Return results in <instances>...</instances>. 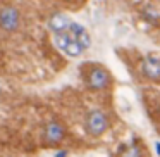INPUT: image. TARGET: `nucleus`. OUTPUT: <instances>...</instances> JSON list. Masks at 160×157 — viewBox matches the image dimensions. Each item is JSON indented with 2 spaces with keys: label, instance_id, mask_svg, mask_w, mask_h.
Returning <instances> with one entry per match:
<instances>
[{
  "label": "nucleus",
  "instance_id": "obj_1",
  "mask_svg": "<svg viewBox=\"0 0 160 157\" xmlns=\"http://www.w3.org/2000/svg\"><path fill=\"white\" fill-rule=\"evenodd\" d=\"M83 76H84V83L88 88L91 90H107L112 85V76L103 66L98 64H91V66H84L83 67Z\"/></svg>",
  "mask_w": 160,
  "mask_h": 157
},
{
  "label": "nucleus",
  "instance_id": "obj_2",
  "mask_svg": "<svg viewBox=\"0 0 160 157\" xmlns=\"http://www.w3.org/2000/svg\"><path fill=\"white\" fill-rule=\"evenodd\" d=\"M53 42H55L57 49H60L66 55L69 57H79L84 52V47L78 42L76 36H72L71 33H60V35H53Z\"/></svg>",
  "mask_w": 160,
  "mask_h": 157
},
{
  "label": "nucleus",
  "instance_id": "obj_3",
  "mask_svg": "<svg viewBox=\"0 0 160 157\" xmlns=\"http://www.w3.org/2000/svg\"><path fill=\"white\" fill-rule=\"evenodd\" d=\"M108 126H110V119H108V116L105 114V112L91 111L90 114H88V118H86V124H84V128H86V131L90 133V135L100 136V135H103V133L108 129Z\"/></svg>",
  "mask_w": 160,
  "mask_h": 157
},
{
  "label": "nucleus",
  "instance_id": "obj_4",
  "mask_svg": "<svg viewBox=\"0 0 160 157\" xmlns=\"http://www.w3.org/2000/svg\"><path fill=\"white\" fill-rule=\"evenodd\" d=\"M21 24V16L19 12L16 11L14 7L7 5V7H2L0 9V28L4 31H16Z\"/></svg>",
  "mask_w": 160,
  "mask_h": 157
},
{
  "label": "nucleus",
  "instance_id": "obj_5",
  "mask_svg": "<svg viewBox=\"0 0 160 157\" xmlns=\"http://www.w3.org/2000/svg\"><path fill=\"white\" fill-rule=\"evenodd\" d=\"M141 74L150 81H160V59L155 55H146L139 64Z\"/></svg>",
  "mask_w": 160,
  "mask_h": 157
},
{
  "label": "nucleus",
  "instance_id": "obj_6",
  "mask_svg": "<svg viewBox=\"0 0 160 157\" xmlns=\"http://www.w3.org/2000/svg\"><path fill=\"white\" fill-rule=\"evenodd\" d=\"M72 19H69L62 12H55L48 18V28L53 35H60V33H69Z\"/></svg>",
  "mask_w": 160,
  "mask_h": 157
},
{
  "label": "nucleus",
  "instance_id": "obj_7",
  "mask_svg": "<svg viewBox=\"0 0 160 157\" xmlns=\"http://www.w3.org/2000/svg\"><path fill=\"white\" fill-rule=\"evenodd\" d=\"M64 138H66V128L57 121H50L45 128V140L50 145H55V143H60Z\"/></svg>",
  "mask_w": 160,
  "mask_h": 157
},
{
  "label": "nucleus",
  "instance_id": "obj_8",
  "mask_svg": "<svg viewBox=\"0 0 160 157\" xmlns=\"http://www.w3.org/2000/svg\"><path fill=\"white\" fill-rule=\"evenodd\" d=\"M69 33H71L72 36H76V38H78V42H79L81 45L84 47V49H88V47L91 45L90 33H88L86 29H84V26H81L79 23H74V21H72V24H71Z\"/></svg>",
  "mask_w": 160,
  "mask_h": 157
},
{
  "label": "nucleus",
  "instance_id": "obj_9",
  "mask_svg": "<svg viewBox=\"0 0 160 157\" xmlns=\"http://www.w3.org/2000/svg\"><path fill=\"white\" fill-rule=\"evenodd\" d=\"M121 157H143V150H141V145L139 143H131L128 145L124 150H122Z\"/></svg>",
  "mask_w": 160,
  "mask_h": 157
},
{
  "label": "nucleus",
  "instance_id": "obj_10",
  "mask_svg": "<svg viewBox=\"0 0 160 157\" xmlns=\"http://www.w3.org/2000/svg\"><path fill=\"white\" fill-rule=\"evenodd\" d=\"M55 157H67V152H64V150H62V152H57Z\"/></svg>",
  "mask_w": 160,
  "mask_h": 157
},
{
  "label": "nucleus",
  "instance_id": "obj_11",
  "mask_svg": "<svg viewBox=\"0 0 160 157\" xmlns=\"http://www.w3.org/2000/svg\"><path fill=\"white\" fill-rule=\"evenodd\" d=\"M155 147H157V152L160 154V142H157V143H155Z\"/></svg>",
  "mask_w": 160,
  "mask_h": 157
},
{
  "label": "nucleus",
  "instance_id": "obj_12",
  "mask_svg": "<svg viewBox=\"0 0 160 157\" xmlns=\"http://www.w3.org/2000/svg\"><path fill=\"white\" fill-rule=\"evenodd\" d=\"M67 2H74V0H67Z\"/></svg>",
  "mask_w": 160,
  "mask_h": 157
}]
</instances>
